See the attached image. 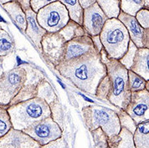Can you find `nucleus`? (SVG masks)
I'll list each match as a JSON object with an SVG mask.
<instances>
[{
  "instance_id": "f257e3e1",
  "label": "nucleus",
  "mask_w": 149,
  "mask_h": 148,
  "mask_svg": "<svg viewBox=\"0 0 149 148\" xmlns=\"http://www.w3.org/2000/svg\"><path fill=\"white\" fill-rule=\"evenodd\" d=\"M55 69L82 91L95 95L99 83L107 74L96 49L70 60L61 61Z\"/></svg>"
},
{
  "instance_id": "f03ea898",
  "label": "nucleus",
  "mask_w": 149,
  "mask_h": 148,
  "mask_svg": "<svg viewBox=\"0 0 149 148\" xmlns=\"http://www.w3.org/2000/svg\"><path fill=\"white\" fill-rule=\"evenodd\" d=\"M6 109L12 127L19 131H24L34 123L51 115L49 106L39 97L21 101Z\"/></svg>"
},
{
  "instance_id": "7ed1b4c3",
  "label": "nucleus",
  "mask_w": 149,
  "mask_h": 148,
  "mask_svg": "<svg viewBox=\"0 0 149 148\" xmlns=\"http://www.w3.org/2000/svg\"><path fill=\"white\" fill-rule=\"evenodd\" d=\"M102 46L110 59L119 60L127 52L130 42L128 32L118 19H108L99 34Z\"/></svg>"
},
{
  "instance_id": "20e7f679",
  "label": "nucleus",
  "mask_w": 149,
  "mask_h": 148,
  "mask_svg": "<svg viewBox=\"0 0 149 148\" xmlns=\"http://www.w3.org/2000/svg\"><path fill=\"white\" fill-rule=\"evenodd\" d=\"M111 84L108 101L119 109L125 110L131 100L128 87V69L117 60L111 59L106 65Z\"/></svg>"
},
{
  "instance_id": "39448f33",
  "label": "nucleus",
  "mask_w": 149,
  "mask_h": 148,
  "mask_svg": "<svg viewBox=\"0 0 149 148\" xmlns=\"http://www.w3.org/2000/svg\"><path fill=\"white\" fill-rule=\"evenodd\" d=\"M82 116L85 125L90 131L101 128L108 139L116 136L121 131L116 112L107 108L90 105L82 108Z\"/></svg>"
},
{
  "instance_id": "423d86ee",
  "label": "nucleus",
  "mask_w": 149,
  "mask_h": 148,
  "mask_svg": "<svg viewBox=\"0 0 149 148\" xmlns=\"http://www.w3.org/2000/svg\"><path fill=\"white\" fill-rule=\"evenodd\" d=\"M27 78L24 66H18L3 72L0 77V106L8 108L24 86Z\"/></svg>"
},
{
  "instance_id": "0eeeda50",
  "label": "nucleus",
  "mask_w": 149,
  "mask_h": 148,
  "mask_svg": "<svg viewBox=\"0 0 149 148\" xmlns=\"http://www.w3.org/2000/svg\"><path fill=\"white\" fill-rule=\"evenodd\" d=\"M36 18L39 24L47 33L59 32L70 19L66 8L60 1L54 2L40 9Z\"/></svg>"
},
{
  "instance_id": "6e6552de",
  "label": "nucleus",
  "mask_w": 149,
  "mask_h": 148,
  "mask_svg": "<svg viewBox=\"0 0 149 148\" xmlns=\"http://www.w3.org/2000/svg\"><path fill=\"white\" fill-rule=\"evenodd\" d=\"M22 131L29 135L40 146L62 136L61 129L51 117H47L38 121Z\"/></svg>"
},
{
  "instance_id": "1a4fd4ad",
  "label": "nucleus",
  "mask_w": 149,
  "mask_h": 148,
  "mask_svg": "<svg viewBox=\"0 0 149 148\" xmlns=\"http://www.w3.org/2000/svg\"><path fill=\"white\" fill-rule=\"evenodd\" d=\"M65 41L57 33H47L41 41L42 55L45 60L52 68L55 67L63 60Z\"/></svg>"
},
{
  "instance_id": "9d476101",
  "label": "nucleus",
  "mask_w": 149,
  "mask_h": 148,
  "mask_svg": "<svg viewBox=\"0 0 149 148\" xmlns=\"http://www.w3.org/2000/svg\"><path fill=\"white\" fill-rule=\"evenodd\" d=\"M124 110L134 120L136 125L149 121L148 90H142L131 93L130 102Z\"/></svg>"
},
{
  "instance_id": "9b49d317",
  "label": "nucleus",
  "mask_w": 149,
  "mask_h": 148,
  "mask_svg": "<svg viewBox=\"0 0 149 148\" xmlns=\"http://www.w3.org/2000/svg\"><path fill=\"white\" fill-rule=\"evenodd\" d=\"M107 19V16L104 14L102 8L96 3L83 9L82 27L86 34L90 36L100 34Z\"/></svg>"
},
{
  "instance_id": "f8f14e48",
  "label": "nucleus",
  "mask_w": 149,
  "mask_h": 148,
  "mask_svg": "<svg viewBox=\"0 0 149 148\" xmlns=\"http://www.w3.org/2000/svg\"><path fill=\"white\" fill-rule=\"evenodd\" d=\"M23 66L26 70L27 78H26L24 86L19 90L18 94L13 99V101H11L9 106L21 101H27V100L36 97L38 85L43 79L45 78L44 74L36 68L29 65H25Z\"/></svg>"
},
{
  "instance_id": "ddd939ff",
  "label": "nucleus",
  "mask_w": 149,
  "mask_h": 148,
  "mask_svg": "<svg viewBox=\"0 0 149 148\" xmlns=\"http://www.w3.org/2000/svg\"><path fill=\"white\" fill-rule=\"evenodd\" d=\"M95 49L91 36L88 34L74 38L65 42V52L62 61H67L79 58Z\"/></svg>"
},
{
  "instance_id": "4468645a",
  "label": "nucleus",
  "mask_w": 149,
  "mask_h": 148,
  "mask_svg": "<svg viewBox=\"0 0 149 148\" xmlns=\"http://www.w3.org/2000/svg\"><path fill=\"white\" fill-rule=\"evenodd\" d=\"M40 145L24 131L11 128L0 137V148H40Z\"/></svg>"
},
{
  "instance_id": "2eb2a0df",
  "label": "nucleus",
  "mask_w": 149,
  "mask_h": 148,
  "mask_svg": "<svg viewBox=\"0 0 149 148\" xmlns=\"http://www.w3.org/2000/svg\"><path fill=\"white\" fill-rule=\"evenodd\" d=\"M36 14H37L31 9V8H28L25 11L27 24H26V29L24 33L33 41L35 47L37 48L38 50L40 51V53L42 54L41 41H42L43 37L47 34V32L39 24L37 21V18H36Z\"/></svg>"
},
{
  "instance_id": "dca6fc26",
  "label": "nucleus",
  "mask_w": 149,
  "mask_h": 148,
  "mask_svg": "<svg viewBox=\"0 0 149 148\" xmlns=\"http://www.w3.org/2000/svg\"><path fill=\"white\" fill-rule=\"evenodd\" d=\"M117 19L122 22L127 28L131 41H132L138 49L143 48V34L145 28H142L135 17L120 11Z\"/></svg>"
},
{
  "instance_id": "f3484780",
  "label": "nucleus",
  "mask_w": 149,
  "mask_h": 148,
  "mask_svg": "<svg viewBox=\"0 0 149 148\" xmlns=\"http://www.w3.org/2000/svg\"><path fill=\"white\" fill-rule=\"evenodd\" d=\"M132 72L140 75L145 81H149V49H137L133 64L130 69Z\"/></svg>"
},
{
  "instance_id": "a211bd4d",
  "label": "nucleus",
  "mask_w": 149,
  "mask_h": 148,
  "mask_svg": "<svg viewBox=\"0 0 149 148\" xmlns=\"http://www.w3.org/2000/svg\"><path fill=\"white\" fill-rule=\"evenodd\" d=\"M3 8L9 14L12 20L17 24V26L20 28L22 32H25L26 29V16L25 12L23 10L21 6L16 1H11L6 3L2 4Z\"/></svg>"
},
{
  "instance_id": "6ab92c4d",
  "label": "nucleus",
  "mask_w": 149,
  "mask_h": 148,
  "mask_svg": "<svg viewBox=\"0 0 149 148\" xmlns=\"http://www.w3.org/2000/svg\"><path fill=\"white\" fill-rule=\"evenodd\" d=\"M108 148H135L133 135L125 128H121L116 136L108 139Z\"/></svg>"
},
{
  "instance_id": "aec40b11",
  "label": "nucleus",
  "mask_w": 149,
  "mask_h": 148,
  "mask_svg": "<svg viewBox=\"0 0 149 148\" xmlns=\"http://www.w3.org/2000/svg\"><path fill=\"white\" fill-rule=\"evenodd\" d=\"M133 141L135 148H149V121L137 124Z\"/></svg>"
},
{
  "instance_id": "412c9836",
  "label": "nucleus",
  "mask_w": 149,
  "mask_h": 148,
  "mask_svg": "<svg viewBox=\"0 0 149 148\" xmlns=\"http://www.w3.org/2000/svg\"><path fill=\"white\" fill-rule=\"evenodd\" d=\"M58 33L61 34V36L65 42L86 34L81 25L71 19H70L66 25L62 28Z\"/></svg>"
},
{
  "instance_id": "4be33fe9",
  "label": "nucleus",
  "mask_w": 149,
  "mask_h": 148,
  "mask_svg": "<svg viewBox=\"0 0 149 148\" xmlns=\"http://www.w3.org/2000/svg\"><path fill=\"white\" fill-rule=\"evenodd\" d=\"M36 97H39L42 100H44L48 105L51 104L58 98L52 85L49 84V82L45 78L43 79L38 85Z\"/></svg>"
},
{
  "instance_id": "5701e85b",
  "label": "nucleus",
  "mask_w": 149,
  "mask_h": 148,
  "mask_svg": "<svg viewBox=\"0 0 149 148\" xmlns=\"http://www.w3.org/2000/svg\"><path fill=\"white\" fill-rule=\"evenodd\" d=\"M66 8L70 19L82 26L83 8L79 3V0H59Z\"/></svg>"
},
{
  "instance_id": "b1692460",
  "label": "nucleus",
  "mask_w": 149,
  "mask_h": 148,
  "mask_svg": "<svg viewBox=\"0 0 149 148\" xmlns=\"http://www.w3.org/2000/svg\"><path fill=\"white\" fill-rule=\"evenodd\" d=\"M108 19H117L120 14V0H95Z\"/></svg>"
},
{
  "instance_id": "393cba45",
  "label": "nucleus",
  "mask_w": 149,
  "mask_h": 148,
  "mask_svg": "<svg viewBox=\"0 0 149 148\" xmlns=\"http://www.w3.org/2000/svg\"><path fill=\"white\" fill-rule=\"evenodd\" d=\"M49 106L50 113H51L50 117L60 126L61 131H63L65 126V111H64L62 105L57 98L54 102H52Z\"/></svg>"
},
{
  "instance_id": "a878e982",
  "label": "nucleus",
  "mask_w": 149,
  "mask_h": 148,
  "mask_svg": "<svg viewBox=\"0 0 149 148\" xmlns=\"http://www.w3.org/2000/svg\"><path fill=\"white\" fill-rule=\"evenodd\" d=\"M14 41L6 30L0 28V57L11 54L14 50Z\"/></svg>"
},
{
  "instance_id": "bb28decb",
  "label": "nucleus",
  "mask_w": 149,
  "mask_h": 148,
  "mask_svg": "<svg viewBox=\"0 0 149 148\" xmlns=\"http://www.w3.org/2000/svg\"><path fill=\"white\" fill-rule=\"evenodd\" d=\"M144 8L143 0H120V10L131 16L135 17L136 14Z\"/></svg>"
},
{
  "instance_id": "cd10ccee",
  "label": "nucleus",
  "mask_w": 149,
  "mask_h": 148,
  "mask_svg": "<svg viewBox=\"0 0 149 148\" xmlns=\"http://www.w3.org/2000/svg\"><path fill=\"white\" fill-rule=\"evenodd\" d=\"M127 76H128V87L131 93L145 90L147 81H145L142 77L132 72L130 69L127 72Z\"/></svg>"
},
{
  "instance_id": "c85d7f7f",
  "label": "nucleus",
  "mask_w": 149,
  "mask_h": 148,
  "mask_svg": "<svg viewBox=\"0 0 149 148\" xmlns=\"http://www.w3.org/2000/svg\"><path fill=\"white\" fill-rule=\"evenodd\" d=\"M118 119H119V122H120V126L121 128H125L127 131H129L132 134L135 132L136 128V124L134 121V120L124 110L120 109L119 111L116 112Z\"/></svg>"
},
{
  "instance_id": "c756f323",
  "label": "nucleus",
  "mask_w": 149,
  "mask_h": 148,
  "mask_svg": "<svg viewBox=\"0 0 149 148\" xmlns=\"http://www.w3.org/2000/svg\"><path fill=\"white\" fill-rule=\"evenodd\" d=\"M110 92H111V84H110L108 75L107 74L99 83L95 91V96L102 101H108Z\"/></svg>"
},
{
  "instance_id": "7c9ffc66",
  "label": "nucleus",
  "mask_w": 149,
  "mask_h": 148,
  "mask_svg": "<svg viewBox=\"0 0 149 148\" xmlns=\"http://www.w3.org/2000/svg\"><path fill=\"white\" fill-rule=\"evenodd\" d=\"M137 49L138 48L133 44V42L130 40L128 44V49H127V52L119 60V62L128 70L131 69L132 64H133V60H134V57H135V54L136 53Z\"/></svg>"
},
{
  "instance_id": "2f4dec72",
  "label": "nucleus",
  "mask_w": 149,
  "mask_h": 148,
  "mask_svg": "<svg viewBox=\"0 0 149 148\" xmlns=\"http://www.w3.org/2000/svg\"><path fill=\"white\" fill-rule=\"evenodd\" d=\"M11 128L13 127L7 109L0 106V137L7 134Z\"/></svg>"
},
{
  "instance_id": "473e14b6",
  "label": "nucleus",
  "mask_w": 149,
  "mask_h": 148,
  "mask_svg": "<svg viewBox=\"0 0 149 148\" xmlns=\"http://www.w3.org/2000/svg\"><path fill=\"white\" fill-rule=\"evenodd\" d=\"M95 141V145L98 148H108V137L101 128H97L91 131Z\"/></svg>"
},
{
  "instance_id": "72a5a7b5",
  "label": "nucleus",
  "mask_w": 149,
  "mask_h": 148,
  "mask_svg": "<svg viewBox=\"0 0 149 148\" xmlns=\"http://www.w3.org/2000/svg\"><path fill=\"white\" fill-rule=\"evenodd\" d=\"M136 21L143 28H149V9L142 8L135 15Z\"/></svg>"
},
{
  "instance_id": "f704fd0d",
  "label": "nucleus",
  "mask_w": 149,
  "mask_h": 148,
  "mask_svg": "<svg viewBox=\"0 0 149 148\" xmlns=\"http://www.w3.org/2000/svg\"><path fill=\"white\" fill-rule=\"evenodd\" d=\"M40 148H69V146L65 138L63 136H61L60 138H57L45 145L40 146Z\"/></svg>"
},
{
  "instance_id": "c9c22d12",
  "label": "nucleus",
  "mask_w": 149,
  "mask_h": 148,
  "mask_svg": "<svg viewBox=\"0 0 149 148\" xmlns=\"http://www.w3.org/2000/svg\"><path fill=\"white\" fill-rule=\"evenodd\" d=\"M56 1L59 0H30V8L34 12L37 14L40 9Z\"/></svg>"
},
{
  "instance_id": "e433bc0d",
  "label": "nucleus",
  "mask_w": 149,
  "mask_h": 148,
  "mask_svg": "<svg viewBox=\"0 0 149 148\" xmlns=\"http://www.w3.org/2000/svg\"><path fill=\"white\" fill-rule=\"evenodd\" d=\"M91 39L92 40V43L94 44V47L97 50V52H101L102 49H103V46H102V41L100 40V36L99 34L98 35H94V36H91Z\"/></svg>"
},
{
  "instance_id": "4c0bfd02",
  "label": "nucleus",
  "mask_w": 149,
  "mask_h": 148,
  "mask_svg": "<svg viewBox=\"0 0 149 148\" xmlns=\"http://www.w3.org/2000/svg\"><path fill=\"white\" fill-rule=\"evenodd\" d=\"M14 1H16L20 5L24 12L27 10L28 8H30V0H14Z\"/></svg>"
},
{
  "instance_id": "58836bf2",
  "label": "nucleus",
  "mask_w": 149,
  "mask_h": 148,
  "mask_svg": "<svg viewBox=\"0 0 149 148\" xmlns=\"http://www.w3.org/2000/svg\"><path fill=\"white\" fill-rule=\"evenodd\" d=\"M95 3V0H79V3L81 5V7L85 9L86 8L91 6L92 4H94Z\"/></svg>"
},
{
  "instance_id": "ea45409f",
  "label": "nucleus",
  "mask_w": 149,
  "mask_h": 148,
  "mask_svg": "<svg viewBox=\"0 0 149 148\" xmlns=\"http://www.w3.org/2000/svg\"><path fill=\"white\" fill-rule=\"evenodd\" d=\"M143 48H149V28H145L144 29Z\"/></svg>"
},
{
  "instance_id": "a19ab883",
  "label": "nucleus",
  "mask_w": 149,
  "mask_h": 148,
  "mask_svg": "<svg viewBox=\"0 0 149 148\" xmlns=\"http://www.w3.org/2000/svg\"><path fill=\"white\" fill-rule=\"evenodd\" d=\"M3 59L4 57H0V77L3 74Z\"/></svg>"
},
{
  "instance_id": "79ce46f5",
  "label": "nucleus",
  "mask_w": 149,
  "mask_h": 148,
  "mask_svg": "<svg viewBox=\"0 0 149 148\" xmlns=\"http://www.w3.org/2000/svg\"><path fill=\"white\" fill-rule=\"evenodd\" d=\"M144 1V4H145V8L149 9V0H143Z\"/></svg>"
},
{
  "instance_id": "37998d69",
  "label": "nucleus",
  "mask_w": 149,
  "mask_h": 148,
  "mask_svg": "<svg viewBox=\"0 0 149 148\" xmlns=\"http://www.w3.org/2000/svg\"><path fill=\"white\" fill-rule=\"evenodd\" d=\"M11 1H14V0H0V3L3 4V3H8V2H11Z\"/></svg>"
},
{
  "instance_id": "c03bdc74",
  "label": "nucleus",
  "mask_w": 149,
  "mask_h": 148,
  "mask_svg": "<svg viewBox=\"0 0 149 148\" xmlns=\"http://www.w3.org/2000/svg\"><path fill=\"white\" fill-rule=\"evenodd\" d=\"M0 28H2V27H1V25H0Z\"/></svg>"
}]
</instances>
